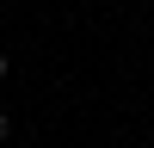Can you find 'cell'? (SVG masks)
Here are the masks:
<instances>
[{
	"mask_svg": "<svg viewBox=\"0 0 154 148\" xmlns=\"http://www.w3.org/2000/svg\"><path fill=\"white\" fill-rule=\"evenodd\" d=\"M6 136H12V117H6V111H0V142H6Z\"/></svg>",
	"mask_w": 154,
	"mask_h": 148,
	"instance_id": "obj_1",
	"label": "cell"
},
{
	"mask_svg": "<svg viewBox=\"0 0 154 148\" xmlns=\"http://www.w3.org/2000/svg\"><path fill=\"white\" fill-rule=\"evenodd\" d=\"M0 80H6V56H0Z\"/></svg>",
	"mask_w": 154,
	"mask_h": 148,
	"instance_id": "obj_2",
	"label": "cell"
}]
</instances>
